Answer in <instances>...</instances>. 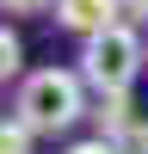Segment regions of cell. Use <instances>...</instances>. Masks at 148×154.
I'll list each match as a JSON object with an SVG mask.
<instances>
[{"mask_svg": "<svg viewBox=\"0 0 148 154\" xmlns=\"http://www.w3.org/2000/svg\"><path fill=\"white\" fill-rule=\"evenodd\" d=\"M12 117H19L31 136H56V130H74V123L86 117V80H80L74 68H31V74L19 80Z\"/></svg>", "mask_w": 148, "mask_h": 154, "instance_id": "1", "label": "cell"}, {"mask_svg": "<svg viewBox=\"0 0 148 154\" xmlns=\"http://www.w3.org/2000/svg\"><path fill=\"white\" fill-rule=\"evenodd\" d=\"M142 62H148V49H142V37H136V25H111L105 37H86L80 80L93 86L99 99H111V93H130V80L142 74Z\"/></svg>", "mask_w": 148, "mask_h": 154, "instance_id": "2", "label": "cell"}, {"mask_svg": "<svg viewBox=\"0 0 148 154\" xmlns=\"http://www.w3.org/2000/svg\"><path fill=\"white\" fill-rule=\"evenodd\" d=\"M117 12H123V0H56L62 31H74V37H105L111 25H123Z\"/></svg>", "mask_w": 148, "mask_h": 154, "instance_id": "3", "label": "cell"}, {"mask_svg": "<svg viewBox=\"0 0 148 154\" xmlns=\"http://www.w3.org/2000/svg\"><path fill=\"white\" fill-rule=\"evenodd\" d=\"M31 142H37V136L25 130L19 117H0V154H31Z\"/></svg>", "mask_w": 148, "mask_h": 154, "instance_id": "4", "label": "cell"}, {"mask_svg": "<svg viewBox=\"0 0 148 154\" xmlns=\"http://www.w3.org/2000/svg\"><path fill=\"white\" fill-rule=\"evenodd\" d=\"M19 62H25V49H19V37H12L6 25H0V80H12V74H19Z\"/></svg>", "mask_w": 148, "mask_h": 154, "instance_id": "5", "label": "cell"}, {"mask_svg": "<svg viewBox=\"0 0 148 154\" xmlns=\"http://www.w3.org/2000/svg\"><path fill=\"white\" fill-rule=\"evenodd\" d=\"M43 6H56V0H0V12H43Z\"/></svg>", "mask_w": 148, "mask_h": 154, "instance_id": "6", "label": "cell"}, {"mask_svg": "<svg viewBox=\"0 0 148 154\" xmlns=\"http://www.w3.org/2000/svg\"><path fill=\"white\" fill-rule=\"evenodd\" d=\"M68 154H123V148H111V142H99V136H93V142H74Z\"/></svg>", "mask_w": 148, "mask_h": 154, "instance_id": "7", "label": "cell"}, {"mask_svg": "<svg viewBox=\"0 0 148 154\" xmlns=\"http://www.w3.org/2000/svg\"><path fill=\"white\" fill-rule=\"evenodd\" d=\"M123 12H130L136 25H148V0H123Z\"/></svg>", "mask_w": 148, "mask_h": 154, "instance_id": "8", "label": "cell"}]
</instances>
